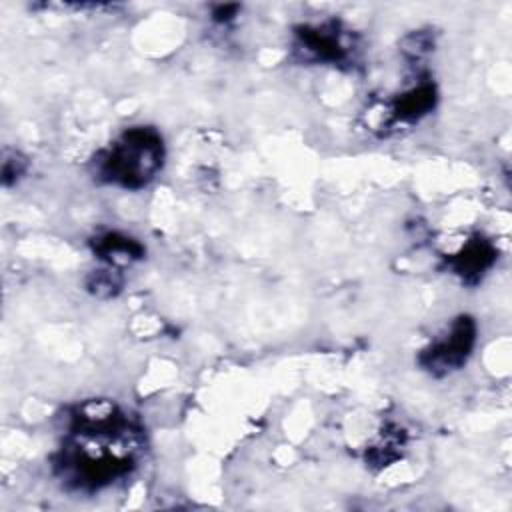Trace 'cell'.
Segmentation results:
<instances>
[{
    "label": "cell",
    "mask_w": 512,
    "mask_h": 512,
    "mask_svg": "<svg viewBox=\"0 0 512 512\" xmlns=\"http://www.w3.org/2000/svg\"><path fill=\"white\" fill-rule=\"evenodd\" d=\"M136 430L116 406L88 404L76 416L62 444V478L82 490H98L124 476L134 464Z\"/></svg>",
    "instance_id": "cell-1"
},
{
    "label": "cell",
    "mask_w": 512,
    "mask_h": 512,
    "mask_svg": "<svg viewBox=\"0 0 512 512\" xmlns=\"http://www.w3.org/2000/svg\"><path fill=\"white\" fill-rule=\"evenodd\" d=\"M162 162V136L154 128L134 126L94 158V174L102 182L136 190L156 178Z\"/></svg>",
    "instance_id": "cell-2"
},
{
    "label": "cell",
    "mask_w": 512,
    "mask_h": 512,
    "mask_svg": "<svg viewBox=\"0 0 512 512\" xmlns=\"http://www.w3.org/2000/svg\"><path fill=\"white\" fill-rule=\"evenodd\" d=\"M476 344V322L470 316H458L438 338L420 354V364L434 376H446L460 370Z\"/></svg>",
    "instance_id": "cell-3"
},
{
    "label": "cell",
    "mask_w": 512,
    "mask_h": 512,
    "mask_svg": "<svg viewBox=\"0 0 512 512\" xmlns=\"http://www.w3.org/2000/svg\"><path fill=\"white\" fill-rule=\"evenodd\" d=\"M346 32L338 22L302 26L296 32V52L312 62H346L354 52V40Z\"/></svg>",
    "instance_id": "cell-4"
},
{
    "label": "cell",
    "mask_w": 512,
    "mask_h": 512,
    "mask_svg": "<svg viewBox=\"0 0 512 512\" xmlns=\"http://www.w3.org/2000/svg\"><path fill=\"white\" fill-rule=\"evenodd\" d=\"M496 252L486 240H470L448 258V266L462 280H478L494 264Z\"/></svg>",
    "instance_id": "cell-5"
},
{
    "label": "cell",
    "mask_w": 512,
    "mask_h": 512,
    "mask_svg": "<svg viewBox=\"0 0 512 512\" xmlns=\"http://www.w3.org/2000/svg\"><path fill=\"white\" fill-rule=\"evenodd\" d=\"M436 88L432 82H420L398 94L390 104V118L394 122H418L434 108Z\"/></svg>",
    "instance_id": "cell-6"
},
{
    "label": "cell",
    "mask_w": 512,
    "mask_h": 512,
    "mask_svg": "<svg viewBox=\"0 0 512 512\" xmlns=\"http://www.w3.org/2000/svg\"><path fill=\"white\" fill-rule=\"evenodd\" d=\"M94 252L108 264H126L142 256V246L128 236L108 232L94 242Z\"/></svg>",
    "instance_id": "cell-7"
}]
</instances>
